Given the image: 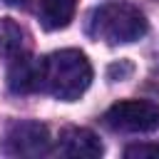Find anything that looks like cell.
<instances>
[{
    "mask_svg": "<svg viewBox=\"0 0 159 159\" xmlns=\"http://www.w3.org/2000/svg\"><path fill=\"white\" fill-rule=\"evenodd\" d=\"M92 82V65L80 50H57L40 60V92L75 102Z\"/></svg>",
    "mask_w": 159,
    "mask_h": 159,
    "instance_id": "cell-1",
    "label": "cell"
},
{
    "mask_svg": "<svg viewBox=\"0 0 159 159\" xmlns=\"http://www.w3.org/2000/svg\"><path fill=\"white\" fill-rule=\"evenodd\" d=\"M89 35L109 45L134 42L147 35V17L139 7L127 2H109L89 15Z\"/></svg>",
    "mask_w": 159,
    "mask_h": 159,
    "instance_id": "cell-2",
    "label": "cell"
},
{
    "mask_svg": "<svg viewBox=\"0 0 159 159\" xmlns=\"http://www.w3.org/2000/svg\"><path fill=\"white\" fill-rule=\"evenodd\" d=\"M104 124L114 132L149 134L159 129V104L149 99H122L104 112Z\"/></svg>",
    "mask_w": 159,
    "mask_h": 159,
    "instance_id": "cell-3",
    "label": "cell"
},
{
    "mask_svg": "<svg viewBox=\"0 0 159 159\" xmlns=\"http://www.w3.org/2000/svg\"><path fill=\"white\" fill-rule=\"evenodd\" d=\"M7 149L20 157H40L50 152V132L40 122H17L7 132Z\"/></svg>",
    "mask_w": 159,
    "mask_h": 159,
    "instance_id": "cell-4",
    "label": "cell"
},
{
    "mask_svg": "<svg viewBox=\"0 0 159 159\" xmlns=\"http://www.w3.org/2000/svg\"><path fill=\"white\" fill-rule=\"evenodd\" d=\"M57 149L60 154L75 157V159H97L104 152L99 137L84 127H65L57 137Z\"/></svg>",
    "mask_w": 159,
    "mask_h": 159,
    "instance_id": "cell-5",
    "label": "cell"
},
{
    "mask_svg": "<svg viewBox=\"0 0 159 159\" xmlns=\"http://www.w3.org/2000/svg\"><path fill=\"white\" fill-rule=\"evenodd\" d=\"M7 87L15 94H30L40 89V60L30 57V52L10 60L7 67Z\"/></svg>",
    "mask_w": 159,
    "mask_h": 159,
    "instance_id": "cell-6",
    "label": "cell"
},
{
    "mask_svg": "<svg viewBox=\"0 0 159 159\" xmlns=\"http://www.w3.org/2000/svg\"><path fill=\"white\" fill-rule=\"evenodd\" d=\"M77 0H37L40 22L45 30H62L75 17Z\"/></svg>",
    "mask_w": 159,
    "mask_h": 159,
    "instance_id": "cell-7",
    "label": "cell"
},
{
    "mask_svg": "<svg viewBox=\"0 0 159 159\" xmlns=\"http://www.w3.org/2000/svg\"><path fill=\"white\" fill-rule=\"evenodd\" d=\"M25 52H27V35H25V30L15 20L2 17L0 20V57L12 60V57L25 55Z\"/></svg>",
    "mask_w": 159,
    "mask_h": 159,
    "instance_id": "cell-8",
    "label": "cell"
},
{
    "mask_svg": "<svg viewBox=\"0 0 159 159\" xmlns=\"http://www.w3.org/2000/svg\"><path fill=\"white\" fill-rule=\"evenodd\" d=\"M124 157H129V159H144V157L159 159V144H132L124 149Z\"/></svg>",
    "mask_w": 159,
    "mask_h": 159,
    "instance_id": "cell-9",
    "label": "cell"
},
{
    "mask_svg": "<svg viewBox=\"0 0 159 159\" xmlns=\"http://www.w3.org/2000/svg\"><path fill=\"white\" fill-rule=\"evenodd\" d=\"M2 2H7V5H15V7H22V5H27V0H2Z\"/></svg>",
    "mask_w": 159,
    "mask_h": 159,
    "instance_id": "cell-10",
    "label": "cell"
}]
</instances>
